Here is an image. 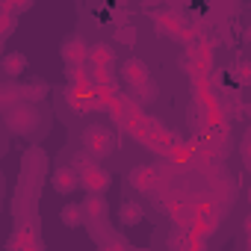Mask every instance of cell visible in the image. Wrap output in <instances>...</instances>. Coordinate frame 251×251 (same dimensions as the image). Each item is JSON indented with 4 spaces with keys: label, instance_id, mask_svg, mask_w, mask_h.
<instances>
[{
    "label": "cell",
    "instance_id": "1",
    "mask_svg": "<svg viewBox=\"0 0 251 251\" xmlns=\"http://www.w3.org/2000/svg\"><path fill=\"white\" fill-rule=\"evenodd\" d=\"M45 172H48V157H45V151H42V148H30V151L24 154L21 189H27V192L36 195V189H39L42 180H45Z\"/></svg>",
    "mask_w": 251,
    "mask_h": 251
},
{
    "label": "cell",
    "instance_id": "2",
    "mask_svg": "<svg viewBox=\"0 0 251 251\" xmlns=\"http://www.w3.org/2000/svg\"><path fill=\"white\" fill-rule=\"evenodd\" d=\"M112 148H115V136L109 133V127H103V124H92V127L83 130V151L92 160L106 157Z\"/></svg>",
    "mask_w": 251,
    "mask_h": 251
},
{
    "label": "cell",
    "instance_id": "3",
    "mask_svg": "<svg viewBox=\"0 0 251 251\" xmlns=\"http://www.w3.org/2000/svg\"><path fill=\"white\" fill-rule=\"evenodd\" d=\"M216 210H222V207H230L233 204V198H236V180L233 177H227V175H210L207 177V195H204Z\"/></svg>",
    "mask_w": 251,
    "mask_h": 251
},
{
    "label": "cell",
    "instance_id": "4",
    "mask_svg": "<svg viewBox=\"0 0 251 251\" xmlns=\"http://www.w3.org/2000/svg\"><path fill=\"white\" fill-rule=\"evenodd\" d=\"M36 124H39V115H36V109L30 103H15V106L6 109V127L12 133H18V136L33 133Z\"/></svg>",
    "mask_w": 251,
    "mask_h": 251
},
{
    "label": "cell",
    "instance_id": "5",
    "mask_svg": "<svg viewBox=\"0 0 251 251\" xmlns=\"http://www.w3.org/2000/svg\"><path fill=\"white\" fill-rule=\"evenodd\" d=\"M77 180L89 189V195H103V189H109V180H112V177H109V172H106L103 166H95V163H92L86 172L77 175Z\"/></svg>",
    "mask_w": 251,
    "mask_h": 251
},
{
    "label": "cell",
    "instance_id": "6",
    "mask_svg": "<svg viewBox=\"0 0 251 251\" xmlns=\"http://www.w3.org/2000/svg\"><path fill=\"white\" fill-rule=\"evenodd\" d=\"M180 27H183V18H180L175 9H163V12L154 15V30L163 33V36L177 39V36H180Z\"/></svg>",
    "mask_w": 251,
    "mask_h": 251
},
{
    "label": "cell",
    "instance_id": "7",
    "mask_svg": "<svg viewBox=\"0 0 251 251\" xmlns=\"http://www.w3.org/2000/svg\"><path fill=\"white\" fill-rule=\"evenodd\" d=\"M121 80L133 89H139L142 83H148V65L142 59H127L121 65Z\"/></svg>",
    "mask_w": 251,
    "mask_h": 251
},
{
    "label": "cell",
    "instance_id": "8",
    "mask_svg": "<svg viewBox=\"0 0 251 251\" xmlns=\"http://www.w3.org/2000/svg\"><path fill=\"white\" fill-rule=\"evenodd\" d=\"M86 53H89V48H86L83 39H71V42L62 45V59L68 62V68H80V65H86Z\"/></svg>",
    "mask_w": 251,
    "mask_h": 251
},
{
    "label": "cell",
    "instance_id": "9",
    "mask_svg": "<svg viewBox=\"0 0 251 251\" xmlns=\"http://www.w3.org/2000/svg\"><path fill=\"white\" fill-rule=\"evenodd\" d=\"M115 62V50L109 45H92L86 53V65L89 68H112Z\"/></svg>",
    "mask_w": 251,
    "mask_h": 251
},
{
    "label": "cell",
    "instance_id": "10",
    "mask_svg": "<svg viewBox=\"0 0 251 251\" xmlns=\"http://www.w3.org/2000/svg\"><path fill=\"white\" fill-rule=\"evenodd\" d=\"M50 183H53V189L59 192V195H65V192H74L77 189V172L71 169V166H59L53 175H50Z\"/></svg>",
    "mask_w": 251,
    "mask_h": 251
},
{
    "label": "cell",
    "instance_id": "11",
    "mask_svg": "<svg viewBox=\"0 0 251 251\" xmlns=\"http://www.w3.org/2000/svg\"><path fill=\"white\" fill-rule=\"evenodd\" d=\"M157 180H160V175H157L154 166H139V169L130 172V183H133L136 189H142V192H154Z\"/></svg>",
    "mask_w": 251,
    "mask_h": 251
},
{
    "label": "cell",
    "instance_id": "12",
    "mask_svg": "<svg viewBox=\"0 0 251 251\" xmlns=\"http://www.w3.org/2000/svg\"><path fill=\"white\" fill-rule=\"evenodd\" d=\"M80 207H83L86 222H100V219H106V213H109V204H106L103 195H86V201H83Z\"/></svg>",
    "mask_w": 251,
    "mask_h": 251
},
{
    "label": "cell",
    "instance_id": "13",
    "mask_svg": "<svg viewBox=\"0 0 251 251\" xmlns=\"http://www.w3.org/2000/svg\"><path fill=\"white\" fill-rule=\"evenodd\" d=\"M192 92H195V100H216V74L192 77Z\"/></svg>",
    "mask_w": 251,
    "mask_h": 251
},
{
    "label": "cell",
    "instance_id": "14",
    "mask_svg": "<svg viewBox=\"0 0 251 251\" xmlns=\"http://www.w3.org/2000/svg\"><path fill=\"white\" fill-rule=\"evenodd\" d=\"M36 245H39V239H36V227L33 225H21L15 230V239L9 242L12 251H24V248H36Z\"/></svg>",
    "mask_w": 251,
    "mask_h": 251
},
{
    "label": "cell",
    "instance_id": "15",
    "mask_svg": "<svg viewBox=\"0 0 251 251\" xmlns=\"http://www.w3.org/2000/svg\"><path fill=\"white\" fill-rule=\"evenodd\" d=\"M0 71H3L6 77H21L27 71V56L24 53H6L3 59H0Z\"/></svg>",
    "mask_w": 251,
    "mask_h": 251
},
{
    "label": "cell",
    "instance_id": "16",
    "mask_svg": "<svg viewBox=\"0 0 251 251\" xmlns=\"http://www.w3.org/2000/svg\"><path fill=\"white\" fill-rule=\"evenodd\" d=\"M45 92H48V86H45V83H27V86H15L18 103H24V100H42V98H45Z\"/></svg>",
    "mask_w": 251,
    "mask_h": 251
},
{
    "label": "cell",
    "instance_id": "17",
    "mask_svg": "<svg viewBox=\"0 0 251 251\" xmlns=\"http://www.w3.org/2000/svg\"><path fill=\"white\" fill-rule=\"evenodd\" d=\"M59 219H62V225H65V227H80V225L86 222V216H83V207H80V204H68V207H62Z\"/></svg>",
    "mask_w": 251,
    "mask_h": 251
},
{
    "label": "cell",
    "instance_id": "18",
    "mask_svg": "<svg viewBox=\"0 0 251 251\" xmlns=\"http://www.w3.org/2000/svg\"><path fill=\"white\" fill-rule=\"evenodd\" d=\"M154 95H157V86H154V83L148 80V83H142L139 89H133V92H130L127 98H130V100H133L136 106H145V103H148V100H151Z\"/></svg>",
    "mask_w": 251,
    "mask_h": 251
},
{
    "label": "cell",
    "instance_id": "19",
    "mask_svg": "<svg viewBox=\"0 0 251 251\" xmlns=\"http://www.w3.org/2000/svg\"><path fill=\"white\" fill-rule=\"evenodd\" d=\"M136 39H139V30H136L133 24H118V27H115V42H118V45H130V48H133Z\"/></svg>",
    "mask_w": 251,
    "mask_h": 251
},
{
    "label": "cell",
    "instance_id": "20",
    "mask_svg": "<svg viewBox=\"0 0 251 251\" xmlns=\"http://www.w3.org/2000/svg\"><path fill=\"white\" fill-rule=\"evenodd\" d=\"M121 222L124 225H139L142 222V204H136V201L121 204Z\"/></svg>",
    "mask_w": 251,
    "mask_h": 251
},
{
    "label": "cell",
    "instance_id": "21",
    "mask_svg": "<svg viewBox=\"0 0 251 251\" xmlns=\"http://www.w3.org/2000/svg\"><path fill=\"white\" fill-rule=\"evenodd\" d=\"M65 100H68V106L74 109V112H92V109H98V98L92 95V98H77V95H65Z\"/></svg>",
    "mask_w": 251,
    "mask_h": 251
},
{
    "label": "cell",
    "instance_id": "22",
    "mask_svg": "<svg viewBox=\"0 0 251 251\" xmlns=\"http://www.w3.org/2000/svg\"><path fill=\"white\" fill-rule=\"evenodd\" d=\"M15 24H18V18H12L3 6H0V42L3 39H9L12 36V30H15Z\"/></svg>",
    "mask_w": 251,
    "mask_h": 251
},
{
    "label": "cell",
    "instance_id": "23",
    "mask_svg": "<svg viewBox=\"0 0 251 251\" xmlns=\"http://www.w3.org/2000/svg\"><path fill=\"white\" fill-rule=\"evenodd\" d=\"M89 166H92V157H89L86 151H77V154L71 157V169H74L77 175H80V172H86Z\"/></svg>",
    "mask_w": 251,
    "mask_h": 251
},
{
    "label": "cell",
    "instance_id": "24",
    "mask_svg": "<svg viewBox=\"0 0 251 251\" xmlns=\"http://www.w3.org/2000/svg\"><path fill=\"white\" fill-rule=\"evenodd\" d=\"M86 225H89V230H92V236H95V239H106V236L112 233V230L106 227V222H103V219H100V222H86Z\"/></svg>",
    "mask_w": 251,
    "mask_h": 251
},
{
    "label": "cell",
    "instance_id": "25",
    "mask_svg": "<svg viewBox=\"0 0 251 251\" xmlns=\"http://www.w3.org/2000/svg\"><path fill=\"white\" fill-rule=\"evenodd\" d=\"M236 77L239 83H248V62H236Z\"/></svg>",
    "mask_w": 251,
    "mask_h": 251
},
{
    "label": "cell",
    "instance_id": "26",
    "mask_svg": "<svg viewBox=\"0 0 251 251\" xmlns=\"http://www.w3.org/2000/svg\"><path fill=\"white\" fill-rule=\"evenodd\" d=\"M0 109H3V112L9 109V100H6V95H3V86H0Z\"/></svg>",
    "mask_w": 251,
    "mask_h": 251
}]
</instances>
